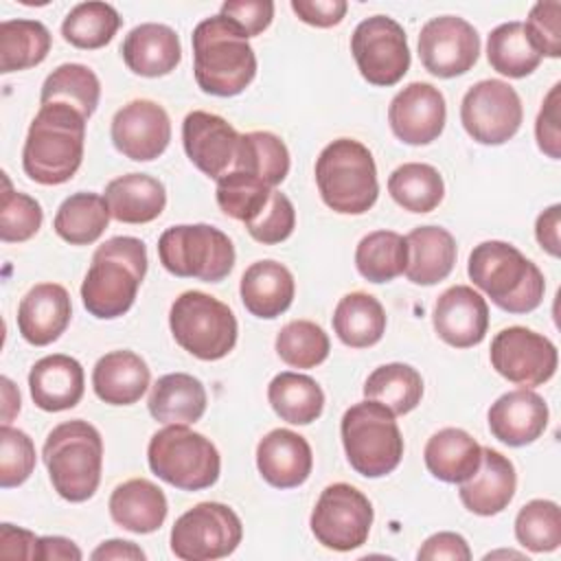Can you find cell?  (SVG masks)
Masks as SVG:
<instances>
[{"label":"cell","mask_w":561,"mask_h":561,"mask_svg":"<svg viewBox=\"0 0 561 561\" xmlns=\"http://www.w3.org/2000/svg\"><path fill=\"white\" fill-rule=\"evenodd\" d=\"M83 142L85 118L77 110L61 103L39 105L22 149L24 173L44 186L68 182L81 167Z\"/></svg>","instance_id":"obj_1"},{"label":"cell","mask_w":561,"mask_h":561,"mask_svg":"<svg viewBox=\"0 0 561 561\" xmlns=\"http://www.w3.org/2000/svg\"><path fill=\"white\" fill-rule=\"evenodd\" d=\"M193 72L202 92L213 96L241 94L256 75V55L237 24L213 15L193 31Z\"/></svg>","instance_id":"obj_2"},{"label":"cell","mask_w":561,"mask_h":561,"mask_svg":"<svg viewBox=\"0 0 561 561\" xmlns=\"http://www.w3.org/2000/svg\"><path fill=\"white\" fill-rule=\"evenodd\" d=\"M147 274V245L136 237H112L101 243L81 283L88 313L114 320L127 313Z\"/></svg>","instance_id":"obj_3"},{"label":"cell","mask_w":561,"mask_h":561,"mask_svg":"<svg viewBox=\"0 0 561 561\" xmlns=\"http://www.w3.org/2000/svg\"><path fill=\"white\" fill-rule=\"evenodd\" d=\"M467 274L493 305L508 313H530L543 300L541 270L506 241L478 243L469 254Z\"/></svg>","instance_id":"obj_4"},{"label":"cell","mask_w":561,"mask_h":561,"mask_svg":"<svg viewBox=\"0 0 561 561\" xmlns=\"http://www.w3.org/2000/svg\"><path fill=\"white\" fill-rule=\"evenodd\" d=\"M53 489L68 502L90 500L101 482L103 438L83 419L64 421L53 427L42 447Z\"/></svg>","instance_id":"obj_5"},{"label":"cell","mask_w":561,"mask_h":561,"mask_svg":"<svg viewBox=\"0 0 561 561\" xmlns=\"http://www.w3.org/2000/svg\"><path fill=\"white\" fill-rule=\"evenodd\" d=\"M316 184L322 202L340 215H364L379 195L375 158L353 138L329 142L316 160Z\"/></svg>","instance_id":"obj_6"},{"label":"cell","mask_w":561,"mask_h":561,"mask_svg":"<svg viewBox=\"0 0 561 561\" xmlns=\"http://www.w3.org/2000/svg\"><path fill=\"white\" fill-rule=\"evenodd\" d=\"M340 434L346 460L364 478H383L403 458V436L394 414L375 399L351 405L342 416Z\"/></svg>","instance_id":"obj_7"},{"label":"cell","mask_w":561,"mask_h":561,"mask_svg":"<svg viewBox=\"0 0 561 561\" xmlns=\"http://www.w3.org/2000/svg\"><path fill=\"white\" fill-rule=\"evenodd\" d=\"M147 460L160 480L182 491L208 489L221 471V458L210 438L186 425L158 430L149 440Z\"/></svg>","instance_id":"obj_8"},{"label":"cell","mask_w":561,"mask_h":561,"mask_svg":"<svg viewBox=\"0 0 561 561\" xmlns=\"http://www.w3.org/2000/svg\"><path fill=\"white\" fill-rule=\"evenodd\" d=\"M173 340L193 357L217 362L237 344V318L228 305L204 291L180 294L169 311Z\"/></svg>","instance_id":"obj_9"},{"label":"cell","mask_w":561,"mask_h":561,"mask_svg":"<svg viewBox=\"0 0 561 561\" xmlns=\"http://www.w3.org/2000/svg\"><path fill=\"white\" fill-rule=\"evenodd\" d=\"M158 256L173 276L204 283H219L234 267V245L230 237L208 224L167 228L158 239Z\"/></svg>","instance_id":"obj_10"},{"label":"cell","mask_w":561,"mask_h":561,"mask_svg":"<svg viewBox=\"0 0 561 561\" xmlns=\"http://www.w3.org/2000/svg\"><path fill=\"white\" fill-rule=\"evenodd\" d=\"M243 537L239 515L221 502H199L171 528V552L182 561H213L232 554Z\"/></svg>","instance_id":"obj_11"},{"label":"cell","mask_w":561,"mask_h":561,"mask_svg":"<svg viewBox=\"0 0 561 561\" xmlns=\"http://www.w3.org/2000/svg\"><path fill=\"white\" fill-rule=\"evenodd\" d=\"M318 543L335 552H348L366 543L373 526V504L346 482L329 484L309 517Z\"/></svg>","instance_id":"obj_12"},{"label":"cell","mask_w":561,"mask_h":561,"mask_svg":"<svg viewBox=\"0 0 561 561\" xmlns=\"http://www.w3.org/2000/svg\"><path fill=\"white\" fill-rule=\"evenodd\" d=\"M351 53L359 75L379 88L394 85L410 70V48L403 26L388 15L362 20L351 35Z\"/></svg>","instance_id":"obj_13"},{"label":"cell","mask_w":561,"mask_h":561,"mask_svg":"<svg viewBox=\"0 0 561 561\" xmlns=\"http://www.w3.org/2000/svg\"><path fill=\"white\" fill-rule=\"evenodd\" d=\"M522 118L519 94L500 79L473 83L460 103V123L480 145H504L519 131Z\"/></svg>","instance_id":"obj_14"},{"label":"cell","mask_w":561,"mask_h":561,"mask_svg":"<svg viewBox=\"0 0 561 561\" xmlns=\"http://www.w3.org/2000/svg\"><path fill=\"white\" fill-rule=\"evenodd\" d=\"M491 366L497 375L522 388H535L552 379L559 364L557 346L526 327H508L491 340Z\"/></svg>","instance_id":"obj_15"},{"label":"cell","mask_w":561,"mask_h":561,"mask_svg":"<svg viewBox=\"0 0 561 561\" xmlns=\"http://www.w3.org/2000/svg\"><path fill=\"white\" fill-rule=\"evenodd\" d=\"M480 55L478 31L458 15L432 18L419 35V57L423 68L440 79L465 75Z\"/></svg>","instance_id":"obj_16"},{"label":"cell","mask_w":561,"mask_h":561,"mask_svg":"<svg viewBox=\"0 0 561 561\" xmlns=\"http://www.w3.org/2000/svg\"><path fill=\"white\" fill-rule=\"evenodd\" d=\"M110 136L125 158L149 162L169 147L171 121L167 110L156 101L136 99L114 114Z\"/></svg>","instance_id":"obj_17"},{"label":"cell","mask_w":561,"mask_h":561,"mask_svg":"<svg viewBox=\"0 0 561 561\" xmlns=\"http://www.w3.org/2000/svg\"><path fill=\"white\" fill-rule=\"evenodd\" d=\"M447 107L438 88L425 81H412L399 90L388 107L392 134L405 145H430L445 129Z\"/></svg>","instance_id":"obj_18"},{"label":"cell","mask_w":561,"mask_h":561,"mask_svg":"<svg viewBox=\"0 0 561 561\" xmlns=\"http://www.w3.org/2000/svg\"><path fill=\"white\" fill-rule=\"evenodd\" d=\"M239 136L226 118L204 110L188 112L182 123V145L188 160L213 180L232 169Z\"/></svg>","instance_id":"obj_19"},{"label":"cell","mask_w":561,"mask_h":561,"mask_svg":"<svg viewBox=\"0 0 561 561\" xmlns=\"http://www.w3.org/2000/svg\"><path fill=\"white\" fill-rule=\"evenodd\" d=\"M432 322L445 344L469 348L480 344L486 335L489 305L473 287L454 285L436 298Z\"/></svg>","instance_id":"obj_20"},{"label":"cell","mask_w":561,"mask_h":561,"mask_svg":"<svg viewBox=\"0 0 561 561\" xmlns=\"http://www.w3.org/2000/svg\"><path fill=\"white\" fill-rule=\"evenodd\" d=\"M489 430L493 438L508 447L535 443L548 427V405L530 388H517L497 397L489 408Z\"/></svg>","instance_id":"obj_21"},{"label":"cell","mask_w":561,"mask_h":561,"mask_svg":"<svg viewBox=\"0 0 561 561\" xmlns=\"http://www.w3.org/2000/svg\"><path fill=\"white\" fill-rule=\"evenodd\" d=\"M256 467L270 486L294 489L307 482L313 467V454L305 436L278 427L259 440Z\"/></svg>","instance_id":"obj_22"},{"label":"cell","mask_w":561,"mask_h":561,"mask_svg":"<svg viewBox=\"0 0 561 561\" xmlns=\"http://www.w3.org/2000/svg\"><path fill=\"white\" fill-rule=\"evenodd\" d=\"M517 489V473L513 462L497 449L482 447V460L478 471L460 482L458 495L467 511L480 517L502 513Z\"/></svg>","instance_id":"obj_23"},{"label":"cell","mask_w":561,"mask_h":561,"mask_svg":"<svg viewBox=\"0 0 561 561\" xmlns=\"http://www.w3.org/2000/svg\"><path fill=\"white\" fill-rule=\"evenodd\" d=\"M72 305L66 287L39 283L18 305V331L33 346L55 342L70 324Z\"/></svg>","instance_id":"obj_24"},{"label":"cell","mask_w":561,"mask_h":561,"mask_svg":"<svg viewBox=\"0 0 561 561\" xmlns=\"http://www.w3.org/2000/svg\"><path fill=\"white\" fill-rule=\"evenodd\" d=\"M28 390L33 403L44 412H61L75 408L85 390L83 366L64 353L37 359L28 373Z\"/></svg>","instance_id":"obj_25"},{"label":"cell","mask_w":561,"mask_h":561,"mask_svg":"<svg viewBox=\"0 0 561 561\" xmlns=\"http://www.w3.org/2000/svg\"><path fill=\"white\" fill-rule=\"evenodd\" d=\"M121 53L127 68L140 77H164L173 72L182 59L178 33L158 22L134 26L125 35Z\"/></svg>","instance_id":"obj_26"},{"label":"cell","mask_w":561,"mask_h":561,"mask_svg":"<svg viewBox=\"0 0 561 561\" xmlns=\"http://www.w3.org/2000/svg\"><path fill=\"white\" fill-rule=\"evenodd\" d=\"M243 307L263 320H274L291 307L296 283L291 272L272 259L252 263L239 285Z\"/></svg>","instance_id":"obj_27"},{"label":"cell","mask_w":561,"mask_h":561,"mask_svg":"<svg viewBox=\"0 0 561 561\" xmlns=\"http://www.w3.org/2000/svg\"><path fill=\"white\" fill-rule=\"evenodd\" d=\"M147 362L134 351H110L92 368L94 394L110 405H131L149 388Z\"/></svg>","instance_id":"obj_28"},{"label":"cell","mask_w":561,"mask_h":561,"mask_svg":"<svg viewBox=\"0 0 561 561\" xmlns=\"http://www.w3.org/2000/svg\"><path fill=\"white\" fill-rule=\"evenodd\" d=\"M107 508L121 528L147 535L164 524L169 504L158 484L145 478H131L112 491Z\"/></svg>","instance_id":"obj_29"},{"label":"cell","mask_w":561,"mask_h":561,"mask_svg":"<svg viewBox=\"0 0 561 561\" xmlns=\"http://www.w3.org/2000/svg\"><path fill=\"white\" fill-rule=\"evenodd\" d=\"M206 388L188 373L162 375L149 392V414L164 425H191L206 412Z\"/></svg>","instance_id":"obj_30"},{"label":"cell","mask_w":561,"mask_h":561,"mask_svg":"<svg viewBox=\"0 0 561 561\" xmlns=\"http://www.w3.org/2000/svg\"><path fill=\"white\" fill-rule=\"evenodd\" d=\"M110 215L121 224H149L167 206L164 184L147 173H127L105 186Z\"/></svg>","instance_id":"obj_31"},{"label":"cell","mask_w":561,"mask_h":561,"mask_svg":"<svg viewBox=\"0 0 561 561\" xmlns=\"http://www.w3.org/2000/svg\"><path fill=\"white\" fill-rule=\"evenodd\" d=\"M427 471L447 484H460L469 480L482 460V447L478 440L460 427H443L430 436L425 451Z\"/></svg>","instance_id":"obj_32"},{"label":"cell","mask_w":561,"mask_h":561,"mask_svg":"<svg viewBox=\"0 0 561 561\" xmlns=\"http://www.w3.org/2000/svg\"><path fill=\"white\" fill-rule=\"evenodd\" d=\"M405 276L414 285H436L445 280L456 265V241L440 226H419L408 237Z\"/></svg>","instance_id":"obj_33"},{"label":"cell","mask_w":561,"mask_h":561,"mask_svg":"<svg viewBox=\"0 0 561 561\" xmlns=\"http://www.w3.org/2000/svg\"><path fill=\"white\" fill-rule=\"evenodd\" d=\"M333 331L351 348L375 346L386 333V311L366 291H351L340 298L333 311Z\"/></svg>","instance_id":"obj_34"},{"label":"cell","mask_w":561,"mask_h":561,"mask_svg":"<svg viewBox=\"0 0 561 561\" xmlns=\"http://www.w3.org/2000/svg\"><path fill=\"white\" fill-rule=\"evenodd\" d=\"M110 217L103 195L79 191L59 204L53 228L70 245H90L105 232Z\"/></svg>","instance_id":"obj_35"},{"label":"cell","mask_w":561,"mask_h":561,"mask_svg":"<svg viewBox=\"0 0 561 561\" xmlns=\"http://www.w3.org/2000/svg\"><path fill=\"white\" fill-rule=\"evenodd\" d=\"M272 410L291 425H309L324 410V392L309 375L278 373L267 386Z\"/></svg>","instance_id":"obj_36"},{"label":"cell","mask_w":561,"mask_h":561,"mask_svg":"<svg viewBox=\"0 0 561 561\" xmlns=\"http://www.w3.org/2000/svg\"><path fill=\"white\" fill-rule=\"evenodd\" d=\"M99 96L101 83L92 68L83 64H61L44 79L39 105L61 103L77 110L88 121L99 105Z\"/></svg>","instance_id":"obj_37"},{"label":"cell","mask_w":561,"mask_h":561,"mask_svg":"<svg viewBox=\"0 0 561 561\" xmlns=\"http://www.w3.org/2000/svg\"><path fill=\"white\" fill-rule=\"evenodd\" d=\"M50 42V31L37 20H4L0 24V72L9 75L42 64Z\"/></svg>","instance_id":"obj_38"},{"label":"cell","mask_w":561,"mask_h":561,"mask_svg":"<svg viewBox=\"0 0 561 561\" xmlns=\"http://www.w3.org/2000/svg\"><path fill=\"white\" fill-rule=\"evenodd\" d=\"M364 397L383 403L394 416H401L421 403L423 377L410 364H383L368 375L364 383Z\"/></svg>","instance_id":"obj_39"},{"label":"cell","mask_w":561,"mask_h":561,"mask_svg":"<svg viewBox=\"0 0 561 561\" xmlns=\"http://www.w3.org/2000/svg\"><path fill=\"white\" fill-rule=\"evenodd\" d=\"M486 59L495 72L508 79H522L541 64V55L530 44L524 22L495 26L486 39Z\"/></svg>","instance_id":"obj_40"},{"label":"cell","mask_w":561,"mask_h":561,"mask_svg":"<svg viewBox=\"0 0 561 561\" xmlns=\"http://www.w3.org/2000/svg\"><path fill=\"white\" fill-rule=\"evenodd\" d=\"M232 169L252 173L274 188L289 173L287 145L272 131L241 134Z\"/></svg>","instance_id":"obj_41"},{"label":"cell","mask_w":561,"mask_h":561,"mask_svg":"<svg viewBox=\"0 0 561 561\" xmlns=\"http://www.w3.org/2000/svg\"><path fill=\"white\" fill-rule=\"evenodd\" d=\"M357 272L370 283H388L405 272L408 243L394 230H375L355 248Z\"/></svg>","instance_id":"obj_42"},{"label":"cell","mask_w":561,"mask_h":561,"mask_svg":"<svg viewBox=\"0 0 561 561\" xmlns=\"http://www.w3.org/2000/svg\"><path fill=\"white\" fill-rule=\"evenodd\" d=\"M388 193L410 213H430L443 202L445 182L432 164L405 162L390 173Z\"/></svg>","instance_id":"obj_43"},{"label":"cell","mask_w":561,"mask_h":561,"mask_svg":"<svg viewBox=\"0 0 561 561\" xmlns=\"http://www.w3.org/2000/svg\"><path fill=\"white\" fill-rule=\"evenodd\" d=\"M121 26L118 11L107 2H81L68 11L61 22L64 39L83 50H96L112 42Z\"/></svg>","instance_id":"obj_44"},{"label":"cell","mask_w":561,"mask_h":561,"mask_svg":"<svg viewBox=\"0 0 561 561\" xmlns=\"http://www.w3.org/2000/svg\"><path fill=\"white\" fill-rule=\"evenodd\" d=\"M272 186L245 171H228L217 180V204L224 215L248 224L254 219L272 195Z\"/></svg>","instance_id":"obj_45"},{"label":"cell","mask_w":561,"mask_h":561,"mask_svg":"<svg viewBox=\"0 0 561 561\" xmlns=\"http://www.w3.org/2000/svg\"><path fill=\"white\" fill-rule=\"evenodd\" d=\"M276 353L291 368H316L331 351L329 335L311 320H291L276 335Z\"/></svg>","instance_id":"obj_46"},{"label":"cell","mask_w":561,"mask_h":561,"mask_svg":"<svg viewBox=\"0 0 561 561\" xmlns=\"http://www.w3.org/2000/svg\"><path fill=\"white\" fill-rule=\"evenodd\" d=\"M515 537L530 552H552L561 546V511L552 500H530L515 517Z\"/></svg>","instance_id":"obj_47"},{"label":"cell","mask_w":561,"mask_h":561,"mask_svg":"<svg viewBox=\"0 0 561 561\" xmlns=\"http://www.w3.org/2000/svg\"><path fill=\"white\" fill-rule=\"evenodd\" d=\"M4 191L0 202V239L4 243L28 241L44 221V210L39 202L26 193L13 191L7 173H2Z\"/></svg>","instance_id":"obj_48"},{"label":"cell","mask_w":561,"mask_h":561,"mask_svg":"<svg viewBox=\"0 0 561 561\" xmlns=\"http://www.w3.org/2000/svg\"><path fill=\"white\" fill-rule=\"evenodd\" d=\"M35 469V445L31 436L9 423L0 427V486L11 489L28 480Z\"/></svg>","instance_id":"obj_49"},{"label":"cell","mask_w":561,"mask_h":561,"mask_svg":"<svg viewBox=\"0 0 561 561\" xmlns=\"http://www.w3.org/2000/svg\"><path fill=\"white\" fill-rule=\"evenodd\" d=\"M294 228H296L294 204L289 202V197L285 193H280L276 188L272 191L263 210L245 224L248 234L263 245H274V243L289 239Z\"/></svg>","instance_id":"obj_50"},{"label":"cell","mask_w":561,"mask_h":561,"mask_svg":"<svg viewBox=\"0 0 561 561\" xmlns=\"http://www.w3.org/2000/svg\"><path fill=\"white\" fill-rule=\"evenodd\" d=\"M526 33L541 57H561V2L548 0L533 4L526 18Z\"/></svg>","instance_id":"obj_51"},{"label":"cell","mask_w":561,"mask_h":561,"mask_svg":"<svg viewBox=\"0 0 561 561\" xmlns=\"http://www.w3.org/2000/svg\"><path fill=\"white\" fill-rule=\"evenodd\" d=\"M221 15L241 28L245 37L263 33L274 18L272 0H226L221 4Z\"/></svg>","instance_id":"obj_52"},{"label":"cell","mask_w":561,"mask_h":561,"mask_svg":"<svg viewBox=\"0 0 561 561\" xmlns=\"http://www.w3.org/2000/svg\"><path fill=\"white\" fill-rule=\"evenodd\" d=\"M559 94H561V83H554L550 88V92L546 94L541 110L537 114V121H535L537 145L552 160L561 158V127H559L561 99H559Z\"/></svg>","instance_id":"obj_53"},{"label":"cell","mask_w":561,"mask_h":561,"mask_svg":"<svg viewBox=\"0 0 561 561\" xmlns=\"http://www.w3.org/2000/svg\"><path fill=\"white\" fill-rule=\"evenodd\" d=\"M348 4L344 0H291V11L305 24L329 28L344 20Z\"/></svg>","instance_id":"obj_54"},{"label":"cell","mask_w":561,"mask_h":561,"mask_svg":"<svg viewBox=\"0 0 561 561\" xmlns=\"http://www.w3.org/2000/svg\"><path fill=\"white\" fill-rule=\"evenodd\" d=\"M419 559L423 561H440V559H449V561H469L471 559V550L469 543L462 535L458 533H436L432 537H427L423 541V546L416 552Z\"/></svg>","instance_id":"obj_55"},{"label":"cell","mask_w":561,"mask_h":561,"mask_svg":"<svg viewBox=\"0 0 561 561\" xmlns=\"http://www.w3.org/2000/svg\"><path fill=\"white\" fill-rule=\"evenodd\" d=\"M37 539L31 530L2 524L0 526V554L4 559H35L37 552Z\"/></svg>","instance_id":"obj_56"},{"label":"cell","mask_w":561,"mask_h":561,"mask_svg":"<svg viewBox=\"0 0 561 561\" xmlns=\"http://www.w3.org/2000/svg\"><path fill=\"white\" fill-rule=\"evenodd\" d=\"M535 237H537V243L550 256L561 254V206L559 204H552L543 213H539L535 221Z\"/></svg>","instance_id":"obj_57"},{"label":"cell","mask_w":561,"mask_h":561,"mask_svg":"<svg viewBox=\"0 0 561 561\" xmlns=\"http://www.w3.org/2000/svg\"><path fill=\"white\" fill-rule=\"evenodd\" d=\"M81 550L75 541L66 537H39L37 539V561H81Z\"/></svg>","instance_id":"obj_58"},{"label":"cell","mask_w":561,"mask_h":561,"mask_svg":"<svg viewBox=\"0 0 561 561\" xmlns=\"http://www.w3.org/2000/svg\"><path fill=\"white\" fill-rule=\"evenodd\" d=\"M94 561H145L147 554L140 550V546H136L134 541H125V539H107L103 541L99 548L92 550L90 554Z\"/></svg>","instance_id":"obj_59"},{"label":"cell","mask_w":561,"mask_h":561,"mask_svg":"<svg viewBox=\"0 0 561 561\" xmlns=\"http://www.w3.org/2000/svg\"><path fill=\"white\" fill-rule=\"evenodd\" d=\"M2 383V423H11V419L20 412V392L9 377H0Z\"/></svg>","instance_id":"obj_60"},{"label":"cell","mask_w":561,"mask_h":561,"mask_svg":"<svg viewBox=\"0 0 561 561\" xmlns=\"http://www.w3.org/2000/svg\"><path fill=\"white\" fill-rule=\"evenodd\" d=\"M506 554H508V557H519V559L524 557V554H519V552H511V550L506 552V550H500V552H489V554H484V559H495V557H506Z\"/></svg>","instance_id":"obj_61"}]
</instances>
